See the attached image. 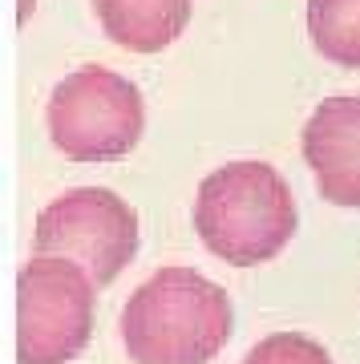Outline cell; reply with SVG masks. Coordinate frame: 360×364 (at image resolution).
I'll use <instances>...</instances> for the list:
<instances>
[{"label":"cell","mask_w":360,"mask_h":364,"mask_svg":"<svg viewBox=\"0 0 360 364\" xmlns=\"http://www.w3.org/2000/svg\"><path fill=\"white\" fill-rule=\"evenodd\" d=\"M105 37L129 53H162L186 33L191 0H93Z\"/></svg>","instance_id":"obj_7"},{"label":"cell","mask_w":360,"mask_h":364,"mask_svg":"<svg viewBox=\"0 0 360 364\" xmlns=\"http://www.w3.org/2000/svg\"><path fill=\"white\" fill-rule=\"evenodd\" d=\"M93 332V275L61 255H37L16 275V364L78 360Z\"/></svg>","instance_id":"obj_4"},{"label":"cell","mask_w":360,"mask_h":364,"mask_svg":"<svg viewBox=\"0 0 360 364\" xmlns=\"http://www.w3.org/2000/svg\"><path fill=\"white\" fill-rule=\"evenodd\" d=\"M49 138L73 162H114L138 146L146 105L134 81L105 65H85L57 81L45 109Z\"/></svg>","instance_id":"obj_3"},{"label":"cell","mask_w":360,"mask_h":364,"mask_svg":"<svg viewBox=\"0 0 360 364\" xmlns=\"http://www.w3.org/2000/svg\"><path fill=\"white\" fill-rule=\"evenodd\" d=\"M235 316L219 284L191 267H162L122 308V344L134 364H211Z\"/></svg>","instance_id":"obj_1"},{"label":"cell","mask_w":360,"mask_h":364,"mask_svg":"<svg viewBox=\"0 0 360 364\" xmlns=\"http://www.w3.org/2000/svg\"><path fill=\"white\" fill-rule=\"evenodd\" d=\"M33 251L73 259L93 275V284L105 287L138 255V215L129 210L126 198L102 186L65 191L41 210Z\"/></svg>","instance_id":"obj_5"},{"label":"cell","mask_w":360,"mask_h":364,"mask_svg":"<svg viewBox=\"0 0 360 364\" xmlns=\"http://www.w3.org/2000/svg\"><path fill=\"white\" fill-rule=\"evenodd\" d=\"M304 162L332 207L360 210V97H324L304 126Z\"/></svg>","instance_id":"obj_6"},{"label":"cell","mask_w":360,"mask_h":364,"mask_svg":"<svg viewBox=\"0 0 360 364\" xmlns=\"http://www.w3.org/2000/svg\"><path fill=\"white\" fill-rule=\"evenodd\" d=\"M312 45L344 69H360V0H308Z\"/></svg>","instance_id":"obj_8"},{"label":"cell","mask_w":360,"mask_h":364,"mask_svg":"<svg viewBox=\"0 0 360 364\" xmlns=\"http://www.w3.org/2000/svg\"><path fill=\"white\" fill-rule=\"evenodd\" d=\"M296 203L268 162H227L206 174L194 198V231L231 267L275 259L296 235Z\"/></svg>","instance_id":"obj_2"},{"label":"cell","mask_w":360,"mask_h":364,"mask_svg":"<svg viewBox=\"0 0 360 364\" xmlns=\"http://www.w3.org/2000/svg\"><path fill=\"white\" fill-rule=\"evenodd\" d=\"M243 364H332V356L324 352L312 336L300 332H271L268 340H259L255 348L243 356Z\"/></svg>","instance_id":"obj_9"}]
</instances>
